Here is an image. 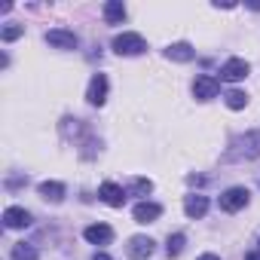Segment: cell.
<instances>
[{
  "label": "cell",
  "instance_id": "1",
  "mask_svg": "<svg viewBox=\"0 0 260 260\" xmlns=\"http://www.w3.org/2000/svg\"><path fill=\"white\" fill-rule=\"evenodd\" d=\"M260 156V132H245L233 141L230 159H257Z\"/></svg>",
  "mask_w": 260,
  "mask_h": 260
},
{
  "label": "cell",
  "instance_id": "2",
  "mask_svg": "<svg viewBox=\"0 0 260 260\" xmlns=\"http://www.w3.org/2000/svg\"><path fill=\"white\" fill-rule=\"evenodd\" d=\"M147 49L141 34H116L113 37V52L116 55H141Z\"/></svg>",
  "mask_w": 260,
  "mask_h": 260
},
{
  "label": "cell",
  "instance_id": "3",
  "mask_svg": "<svg viewBox=\"0 0 260 260\" xmlns=\"http://www.w3.org/2000/svg\"><path fill=\"white\" fill-rule=\"evenodd\" d=\"M245 205H248V190L245 187H230V190L220 193V208L223 211H239Z\"/></svg>",
  "mask_w": 260,
  "mask_h": 260
},
{
  "label": "cell",
  "instance_id": "4",
  "mask_svg": "<svg viewBox=\"0 0 260 260\" xmlns=\"http://www.w3.org/2000/svg\"><path fill=\"white\" fill-rule=\"evenodd\" d=\"M217 92H220V83H217L214 77H208V74L196 77V83H193V95H196L199 101H211Z\"/></svg>",
  "mask_w": 260,
  "mask_h": 260
},
{
  "label": "cell",
  "instance_id": "5",
  "mask_svg": "<svg viewBox=\"0 0 260 260\" xmlns=\"http://www.w3.org/2000/svg\"><path fill=\"white\" fill-rule=\"evenodd\" d=\"M86 98H89V104H95V107H101V104L107 101V77H104V74H92Z\"/></svg>",
  "mask_w": 260,
  "mask_h": 260
},
{
  "label": "cell",
  "instance_id": "6",
  "mask_svg": "<svg viewBox=\"0 0 260 260\" xmlns=\"http://www.w3.org/2000/svg\"><path fill=\"white\" fill-rule=\"evenodd\" d=\"M98 196H101V202L110 205V208H119V205L125 202V190H122L119 184H113V181H104V184L98 187Z\"/></svg>",
  "mask_w": 260,
  "mask_h": 260
},
{
  "label": "cell",
  "instance_id": "7",
  "mask_svg": "<svg viewBox=\"0 0 260 260\" xmlns=\"http://www.w3.org/2000/svg\"><path fill=\"white\" fill-rule=\"evenodd\" d=\"M46 43L55 49H77V34L64 31V28H52V31H46Z\"/></svg>",
  "mask_w": 260,
  "mask_h": 260
},
{
  "label": "cell",
  "instance_id": "8",
  "mask_svg": "<svg viewBox=\"0 0 260 260\" xmlns=\"http://www.w3.org/2000/svg\"><path fill=\"white\" fill-rule=\"evenodd\" d=\"M248 61H242V58H230L223 68H220V80H226V83H239V80H245L248 77Z\"/></svg>",
  "mask_w": 260,
  "mask_h": 260
},
{
  "label": "cell",
  "instance_id": "9",
  "mask_svg": "<svg viewBox=\"0 0 260 260\" xmlns=\"http://www.w3.org/2000/svg\"><path fill=\"white\" fill-rule=\"evenodd\" d=\"M125 254H128V257H135V260L150 257V254H153V239H147V236H132V239H128Z\"/></svg>",
  "mask_w": 260,
  "mask_h": 260
},
{
  "label": "cell",
  "instance_id": "10",
  "mask_svg": "<svg viewBox=\"0 0 260 260\" xmlns=\"http://www.w3.org/2000/svg\"><path fill=\"white\" fill-rule=\"evenodd\" d=\"M4 223H7V230H22V226H28V223H31V211H25V208L13 205V208H7V211H4Z\"/></svg>",
  "mask_w": 260,
  "mask_h": 260
},
{
  "label": "cell",
  "instance_id": "11",
  "mask_svg": "<svg viewBox=\"0 0 260 260\" xmlns=\"http://www.w3.org/2000/svg\"><path fill=\"white\" fill-rule=\"evenodd\" d=\"M184 211H187V217L199 220V217H205V211H208V199H205L202 193H193V196L184 199Z\"/></svg>",
  "mask_w": 260,
  "mask_h": 260
},
{
  "label": "cell",
  "instance_id": "12",
  "mask_svg": "<svg viewBox=\"0 0 260 260\" xmlns=\"http://www.w3.org/2000/svg\"><path fill=\"white\" fill-rule=\"evenodd\" d=\"M92 245H110L113 242V230L107 226V223H92V226H86V233H83Z\"/></svg>",
  "mask_w": 260,
  "mask_h": 260
},
{
  "label": "cell",
  "instance_id": "13",
  "mask_svg": "<svg viewBox=\"0 0 260 260\" xmlns=\"http://www.w3.org/2000/svg\"><path fill=\"white\" fill-rule=\"evenodd\" d=\"M132 214H135L138 223H153V220L162 214V205H156V202H138Z\"/></svg>",
  "mask_w": 260,
  "mask_h": 260
},
{
  "label": "cell",
  "instance_id": "14",
  "mask_svg": "<svg viewBox=\"0 0 260 260\" xmlns=\"http://www.w3.org/2000/svg\"><path fill=\"white\" fill-rule=\"evenodd\" d=\"M40 196H43L46 202H61V199H64V184H58V181H43V184H40Z\"/></svg>",
  "mask_w": 260,
  "mask_h": 260
},
{
  "label": "cell",
  "instance_id": "15",
  "mask_svg": "<svg viewBox=\"0 0 260 260\" xmlns=\"http://www.w3.org/2000/svg\"><path fill=\"white\" fill-rule=\"evenodd\" d=\"M166 55H169L172 61H193V55H196V49H193L190 43H172Z\"/></svg>",
  "mask_w": 260,
  "mask_h": 260
},
{
  "label": "cell",
  "instance_id": "16",
  "mask_svg": "<svg viewBox=\"0 0 260 260\" xmlns=\"http://www.w3.org/2000/svg\"><path fill=\"white\" fill-rule=\"evenodd\" d=\"M104 19H107V25H119L125 19V7L119 0H110V4H104Z\"/></svg>",
  "mask_w": 260,
  "mask_h": 260
},
{
  "label": "cell",
  "instance_id": "17",
  "mask_svg": "<svg viewBox=\"0 0 260 260\" xmlns=\"http://www.w3.org/2000/svg\"><path fill=\"white\" fill-rule=\"evenodd\" d=\"M13 260H37V251H34V245H28V242H19V245L13 248Z\"/></svg>",
  "mask_w": 260,
  "mask_h": 260
},
{
  "label": "cell",
  "instance_id": "18",
  "mask_svg": "<svg viewBox=\"0 0 260 260\" xmlns=\"http://www.w3.org/2000/svg\"><path fill=\"white\" fill-rule=\"evenodd\" d=\"M184 242H187V236H184V233H175V236H169V245H166L169 257H178V254L184 251Z\"/></svg>",
  "mask_w": 260,
  "mask_h": 260
},
{
  "label": "cell",
  "instance_id": "19",
  "mask_svg": "<svg viewBox=\"0 0 260 260\" xmlns=\"http://www.w3.org/2000/svg\"><path fill=\"white\" fill-rule=\"evenodd\" d=\"M245 104H248V95H245V92H239V89L226 92V107H233V110H242Z\"/></svg>",
  "mask_w": 260,
  "mask_h": 260
},
{
  "label": "cell",
  "instance_id": "20",
  "mask_svg": "<svg viewBox=\"0 0 260 260\" xmlns=\"http://www.w3.org/2000/svg\"><path fill=\"white\" fill-rule=\"evenodd\" d=\"M22 34H25V28H22V25H7L4 31H0V37H4L7 43H10V40H16V37H22Z\"/></svg>",
  "mask_w": 260,
  "mask_h": 260
},
{
  "label": "cell",
  "instance_id": "21",
  "mask_svg": "<svg viewBox=\"0 0 260 260\" xmlns=\"http://www.w3.org/2000/svg\"><path fill=\"white\" fill-rule=\"evenodd\" d=\"M150 187H153L150 181H144V178H138V181L132 184V193H150Z\"/></svg>",
  "mask_w": 260,
  "mask_h": 260
},
{
  "label": "cell",
  "instance_id": "22",
  "mask_svg": "<svg viewBox=\"0 0 260 260\" xmlns=\"http://www.w3.org/2000/svg\"><path fill=\"white\" fill-rule=\"evenodd\" d=\"M92 260H113V257H107L104 251H95V257H92Z\"/></svg>",
  "mask_w": 260,
  "mask_h": 260
},
{
  "label": "cell",
  "instance_id": "23",
  "mask_svg": "<svg viewBox=\"0 0 260 260\" xmlns=\"http://www.w3.org/2000/svg\"><path fill=\"white\" fill-rule=\"evenodd\" d=\"M196 260H220L217 254H202V257H196Z\"/></svg>",
  "mask_w": 260,
  "mask_h": 260
},
{
  "label": "cell",
  "instance_id": "24",
  "mask_svg": "<svg viewBox=\"0 0 260 260\" xmlns=\"http://www.w3.org/2000/svg\"><path fill=\"white\" fill-rule=\"evenodd\" d=\"M245 260H260V254H245Z\"/></svg>",
  "mask_w": 260,
  "mask_h": 260
}]
</instances>
